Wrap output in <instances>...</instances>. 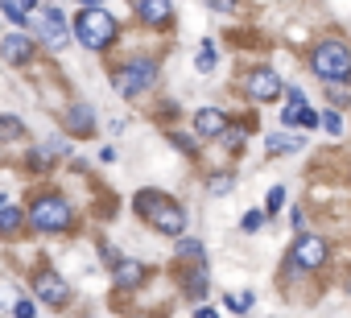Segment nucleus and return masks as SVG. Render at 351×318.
<instances>
[{"mask_svg":"<svg viewBox=\"0 0 351 318\" xmlns=\"http://www.w3.org/2000/svg\"><path fill=\"white\" fill-rule=\"evenodd\" d=\"M112 269H116V289H132L145 281V265H136V260H116Z\"/></svg>","mask_w":351,"mask_h":318,"instance_id":"4468645a","label":"nucleus"},{"mask_svg":"<svg viewBox=\"0 0 351 318\" xmlns=\"http://www.w3.org/2000/svg\"><path fill=\"white\" fill-rule=\"evenodd\" d=\"M223 128H232V120H228V112H219V108H199L195 112V132L199 136H223Z\"/></svg>","mask_w":351,"mask_h":318,"instance_id":"f8f14e48","label":"nucleus"},{"mask_svg":"<svg viewBox=\"0 0 351 318\" xmlns=\"http://www.w3.org/2000/svg\"><path fill=\"white\" fill-rule=\"evenodd\" d=\"M207 191L211 195H232L236 191V178L232 174H215V178H207Z\"/></svg>","mask_w":351,"mask_h":318,"instance_id":"b1692460","label":"nucleus"},{"mask_svg":"<svg viewBox=\"0 0 351 318\" xmlns=\"http://www.w3.org/2000/svg\"><path fill=\"white\" fill-rule=\"evenodd\" d=\"M38 5V0H0V13H5L13 25H25L29 21V9Z\"/></svg>","mask_w":351,"mask_h":318,"instance_id":"2eb2a0df","label":"nucleus"},{"mask_svg":"<svg viewBox=\"0 0 351 318\" xmlns=\"http://www.w3.org/2000/svg\"><path fill=\"white\" fill-rule=\"evenodd\" d=\"M302 145H306V136H285V132H273V136L265 140L269 153H293V149H302Z\"/></svg>","mask_w":351,"mask_h":318,"instance_id":"6ab92c4d","label":"nucleus"},{"mask_svg":"<svg viewBox=\"0 0 351 318\" xmlns=\"http://www.w3.org/2000/svg\"><path fill=\"white\" fill-rule=\"evenodd\" d=\"M207 5H211L215 13H236V5H240V0H207Z\"/></svg>","mask_w":351,"mask_h":318,"instance_id":"c85d7f7f","label":"nucleus"},{"mask_svg":"<svg viewBox=\"0 0 351 318\" xmlns=\"http://www.w3.org/2000/svg\"><path fill=\"white\" fill-rule=\"evenodd\" d=\"M83 5H87V9H99V5H104V0H83Z\"/></svg>","mask_w":351,"mask_h":318,"instance_id":"72a5a7b5","label":"nucleus"},{"mask_svg":"<svg viewBox=\"0 0 351 318\" xmlns=\"http://www.w3.org/2000/svg\"><path fill=\"white\" fill-rule=\"evenodd\" d=\"M326 99H330V108H347V103H351V83H347V79L326 83Z\"/></svg>","mask_w":351,"mask_h":318,"instance_id":"aec40b11","label":"nucleus"},{"mask_svg":"<svg viewBox=\"0 0 351 318\" xmlns=\"http://www.w3.org/2000/svg\"><path fill=\"white\" fill-rule=\"evenodd\" d=\"M141 318H145V314H141Z\"/></svg>","mask_w":351,"mask_h":318,"instance_id":"f704fd0d","label":"nucleus"},{"mask_svg":"<svg viewBox=\"0 0 351 318\" xmlns=\"http://www.w3.org/2000/svg\"><path fill=\"white\" fill-rule=\"evenodd\" d=\"M182 289H186L191 297H203V293H207V265H203V260L182 277Z\"/></svg>","mask_w":351,"mask_h":318,"instance_id":"dca6fc26","label":"nucleus"},{"mask_svg":"<svg viewBox=\"0 0 351 318\" xmlns=\"http://www.w3.org/2000/svg\"><path fill=\"white\" fill-rule=\"evenodd\" d=\"M17 232H21V211L0 199V236H17Z\"/></svg>","mask_w":351,"mask_h":318,"instance_id":"f3484780","label":"nucleus"},{"mask_svg":"<svg viewBox=\"0 0 351 318\" xmlns=\"http://www.w3.org/2000/svg\"><path fill=\"white\" fill-rule=\"evenodd\" d=\"M71 219H75V211H71V203L62 195H38L34 207H29V223L38 232H50V236L71 232Z\"/></svg>","mask_w":351,"mask_h":318,"instance_id":"7ed1b4c3","label":"nucleus"},{"mask_svg":"<svg viewBox=\"0 0 351 318\" xmlns=\"http://www.w3.org/2000/svg\"><path fill=\"white\" fill-rule=\"evenodd\" d=\"M215 58H219V54H215V42H203V46L195 50V71H199V75H211V71L219 66Z\"/></svg>","mask_w":351,"mask_h":318,"instance_id":"a211bd4d","label":"nucleus"},{"mask_svg":"<svg viewBox=\"0 0 351 318\" xmlns=\"http://www.w3.org/2000/svg\"><path fill=\"white\" fill-rule=\"evenodd\" d=\"M281 207H285V186H273V191H269V199H265V219H273Z\"/></svg>","mask_w":351,"mask_h":318,"instance_id":"393cba45","label":"nucleus"},{"mask_svg":"<svg viewBox=\"0 0 351 318\" xmlns=\"http://www.w3.org/2000/svg\"><path fill=\"white\" fill-rule=\"evenodd\" d=\"M310 71L322 79V83H339V79H351V46L339 42V38H326L314 46L310 54Z\"/></svg>","mask_w":351,"mask_h":318,"instance_id":"f03ea898","label":"nucleus"},{"mask_svg":"<svg viewBox=\"0 0 351 318\" xmlns=\"http://www.w3.org/2000/svg\"><path fill=\"white\" fill-rule=\"evenodd\" d=\"M318 124H322L330 136H339V132H343V116H339V108H326V112L318 116Z\"/></svg>","mask_w":351,"mask_h":318,"instance_id":"5701e85b","label":"nucleus"},{"mask_svg":"<svg viewBox=\"0 0 351 318\" xmlns=\"http://www.w3.org/2000/svg\"><path fill=\"white\" fill-rule=\"evenodd\" d=\"M326 240L322 236H298V244H293V269H322L326 265Z\"/></svg>","mask_w":351,"mask_h":318,"instance_id":"6e6552de","label":"nucleus"},{"mask_svg":"<svg viewBox=\"0 0 351 318\" xmlns=\"http://www.w3.org/2000/svg\"><path fill=\"white\" fill-rule=\"evenodd\" d=\"M34 293H38L46 306H66V293H71V289H66V281H62L54 269H38V273H34Z\"/></svg>","mask_w":351,"mask_h":318,"instance_id":"1a4fd4ad","label":"nucleus"},{"mask_svg":"<svg viewBox=\"0 0 351 318\" xmlns=\"http://www.w3.org/2000/svg\"><path fill=\"white\" fill-rule=\"evenodd\" d=\"M281 91H285V87H281L277 71H269V66H256V71L244 75V95L256 99V103H269V99H277Z\"/></svg>","mask_w":351,"mask_h":318,"instance_id":"0eeeda50","label":"nucleus"},{"mask_svg":"<svg viewBox=\"0 0 351 318\" xmlns=\"http://www.w3.org/2000/svg\"><path fill=\"white\" fill-rule=\"evenodd\" d=\"M252 302H256L252 293H228V297H223V306H228L232 314H248V310H252Z\"/></svg>","mask_w":351,"mask_h":318,"instance_id":"4be33fe9","label":"nucleus"},{"mask_svg":"<svg viewBox=\"0 0 351 318\" xmlns=\"http://www.w3.org/2000/svg\"><path fill=\"white\" fill-rule=\"evenodd\" d=\"M178 256H207L199 240H178Z\"/></svg>","mask_w":351,"mask_h":318,"instance_id":"bb28decb","label":"nucleus"},{"mask_svg":"<svg viewBox=\"0 0 351 318\" xmlns=\"http://www.w3.org/2000/svg\"><path fill=\"white\" fill-rule=\"evenodd\" d=\"M66 128H71L75 136H91V132H95V112H91V103H71Z\"/></svg>","mask_w":351,"mask_h":318,"instance_id":"ddd939ff","label":"nucleus"},{"mask_svg":"<svg viewBox=\"0 0 351 318\" xmlns=\"http://www.w3.org/2000/svg\"><path fill=\"white\" fill-rule=\"evenodd\" d=\"M223 145H228V149H240V145H244V132H223Z\"/></svg>","mask_w":351,"mask_h":318,"instance_id":"c756f323","label":"nucleus"},{"mask_svg":"<svg viewBox=\"0 0 351 318\" xmlns=\"http://www.w3.org/2000/svg\"><path fill=\"white\" fill-rule=\"evenodd\" d=\"M132 207H136V215L149 223V228H157V232H165V236H182V228H186V211L173 203L169 195H161V191H136V199H132Z\"/></svg>","mask_w":351,"mask_h":318,"instance_id":"f257e3e1","label":"nucleus"},{"mask_svg":"<svg viewBox=\"0 0 351 318\" xmlns=\"http://www.w3.org/2000/svg\"><path fill=\"white\" fill-rule=\"evenodd\" d=\"M13 314H17V318H34V314H38V306H34L29 297H21V302L13 306Z\"/></svg>","mask_w":351,"mask_h":318,"instance_id":"cd10ccee","label":"nucleus"},{"mask_svg":"<svg viewBox=\"0 0 351 318\" xmlns=\"http://www.w3.org/2000/svg\"><path fill=\"white\" fill-rule=\"evenodd\" d=\"M75 38L87 46V50H104L116 42V21L104 13V9H83L75 17Z\"/></svg>","mask_w":351,"mask_h":318,"instance_id":"39448f33","label":"nucleus"},{"mask_svg":"<svg viewBox=\"0 0 351 318\" xmlns=\"http://www.w3.org/2000/svg\"><path fill=\"white\" fill-rule=\"evenodd\" d=\"M21 136H25L21 116H0V140H21Z\"/></svg>","mask_w":351,"mask_h":318,"instance_id":"412c9836","label":"nucleus"},{"mask_svg":"<svg viewBox=\"0 0 351 318\" xmlns=\"http://www.w3.org/2000/svg\"><path fill=\"white\" fill-rule=\"evenodd\" d=\"M195 318H219V314H215L211 306H199V310H195Z\"/></svg>","mask_w":351,"mask_h":318,"instance_id":"473e14b6","label":"nucleus"},{"mask_svg":"<svg viewBox=\"0 0 351 318\" xmlns=\"http://www.w3.org/2000/svg\"><path fill=\"white\" fill-rule=\"evenodd\" d=\"M34 50H38V46H34L25 34H9L5 42H0V58H5L9 66H29V62H34Z\"/></svg>","mask_w":351,"mask_h":318,"instance_id":"9d476101","label":"nucleus"},{"mask_svg":"<svg viewBox=\"0 0 351 318\" xmlns=\"http://www.w3.org/2000/svg\"><path fill=\"white\" fill-rule=\"evenodd\" d=\"M153 83H157V62H153V58H132V62H124V66L112 71V87H116L124 99L145 95Z\"/></svg>","mask_w":351,"mask_h":318,"instance_id":"20e7f679","label":"nucleus"},{"mask_svg":"<svg viewBox=\"0 0 351 318\" xmlns=\"http://www.w3.org/2000/svg\"><path fill=\"white\" fill-rule=\"evenodd\" d=\"M99 256H104V260H108V265H116V260H120V256H116V248H112V244H99Z\"/></svg>","mask_w":351,"mask_h":318,"instance_id":"2f4dec72","label":"nucleus"},{"mask_svg":"<svg viewBox=\"0 0 351 318\" xmlns=\"http://www.w3.org/2000/svg\"><path fill=\"white\" fill-rule=\"evenodd\" d=\"M173 145H178L182 153H195V140H191V136H182V132H178V136H173Z\"/></svg>","mask_w":351,"mask_h":318,"instance_id":"7c9ffc66","label":"nucleus"},{"mask_svg":"<svg viewBox=\"0 0 351 318\" xmlns=\"http://www.w3.org/2000/svg\"><path fill=\"white\" fill-rule=\"evenodd\" d=\"M136 17L149 29H161V25L173 21V5H169V0H136Z\"/></svg>","mask_w":351,"mask_h":318,"instance_id":"9b49d317","label":"nucleus"},{"mask_svg":"<svg viewBox=\"0 0 351 318\" xmlns=\"http://www.w3.org/2000/svg\"><path fill=\"white\" fill-rule=\"evenodd\" d=\"M38 42L50 46V50H66L71 25H66V17H62L58 9H42V13H38Z\"/></svg>","mask_w":351,"mask_h":318,"instance_id":"423d86ee","label":"nucleus"},{"mask_svg":"<svg viewBox=\"0 0 351 318\" xmlns=\"http://www.w3.org/2000/svg\"><path fill=\"white\" fill-rule=\"evenodd\" d=\"M240 228H244V232H248V236H256V232H261V228H265V211H248V215H244V223H240Z\"/></svg>","mask_w":351,"mask_h":318,"instance_id":"a878e982","label":"nucleus"}]
</instances>
